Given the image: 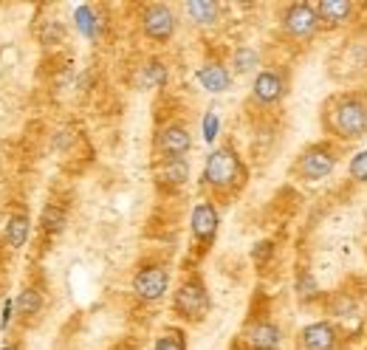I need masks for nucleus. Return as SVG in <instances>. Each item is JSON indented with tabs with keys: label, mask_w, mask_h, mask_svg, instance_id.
I'll return each mask as SVG.
<instances>
[{
	"label": "nucleus",
	"mask_w": 367,
	"mask_h": 350,
	"mask_svg": "<svg viewBox=\"0 0 367 350\" xmlns=\"http://www.w3.org/2000/svg\"><path fill=\"white\" fill-rule=\"evenodd\" d=\"M23 316H34V314H40V308H42V297H40V291L37 288H26L20 297H17V305H14Z\"/></svg>",
	"instance_id": "a211bd4d"
},
{
	"label": "nucleus",
	"mask_w": 367,
	"mask_h": 350,
	"mask_svg": "<svg viewBox=\"0 0 367 350\" xmlns=\"http://www.w3.org/2000/svg\"><path fill=\"white\" fill-rule=\"evenodd\" d=\"M325 130L342 142H353L367 133V102L356 93H342L328 102Z\"/></svg>",
	"instance_id": "f257e3e1"
},
{
	"label": "nucleus",
	"mask_w": 367,
	"mask_h": 350,
	"mask_svg": "<svg viewBox=\"0 0 367 350\" xmlns=\"http://www.w3.org/2000/svg\"><path fill=\"white\" fill-rule=\"evenodd\" d=\"M251 93H255V99L260 105H274L277 99H283L286 79L277 71H260L257 79H255V88H251Z\"/></svg>",
	"instance_id": "ddd939ff"
},
{
	"label": "nucleus",
	"mask_w": 367,
	"mask_h": 350,
	"mask_svg": "<svg viewBox=\"0 0 367 350\" xmlns=\"http://www.w3.org/2000/svg\"><path fill=\"white\" fill-rule=\"evenodd\" d=\"M218 12H220V6L212 3V0H192V3H187V14L192 17V23H198V26H210V23H215Z\"/></svg>",
	"instance_id": "f3484780"
},
{
	"label": "nucleus",
	"mask_w": 367,
	"mask_h": 350,
	"mask_svg": "<svg viewBox=\"0 0 367 350\" xmlns=\"http://www.w3.org/2000/svg\"><path fill=\"white\" fill-rule=\"evenodd\" d=\"M336 167V153L331 145L319 142V145H311L294 164V173L300 175L303 181H322L333 173Z\"/></svg>",
	"instance_id": "20e7f679"
},
{
	"label": "nucleus",
	"mask_w": 367,
	"mask_h": 350,
	"mask_svg": "<svg viewBox=\"0 0 367 350\" xmlns=\"http://www.w3.org/2000/svg\"><path fill=\"white\" fill-rule=\"evenodd\" d=\"M232 65H235V71H238V74L251 71V68L257 65V51H251V49H238L235 57H232Z\"/></svg>",
	"instance_id": "412c9836"
},
{
	"label": "nucleus",
	"mask_w": 367,
	"mask_h": 350,
	"mask_svg": "<svg viewBox=\"0 0 367 350\" xmlns=\"http://www.w3.org/2000/svg\"><path fill=\"white\" fill-rule=\"evenodd\" d=\"M192 147V136L181 122H170L155 136V153L158 158H184Z\"/></svg>",
	"instance_id": "423d86ee"
},
{
	"label": "nucleus",
	"mask_w": 367,
	"mask_h": 350,
	"mask_svg": "<svg viewBox=\"0 0 367 350\" xmlns=\"http://www.w3.org/2000/svg\"><path fill=\"white\" fill-rule=\"evenodd\" d=\"M167 288H170V274L164 266H144L133 277V294L144 302L162 299L167 294Z\"/></svg>",
	"instance_id": "39448f33"
},
{
	"label": "nucleus",
	"mask_w": 367,
	"mask_h": 350,
	"mask_svg": "<svg viewBox=\"0 0 367 350\" xmlns=\"http://www.w3.org/2000/svg\"><path fill=\"white\" fill-rule=\"evenodd\" d=\"M246 181V167L232 147H218L203 164V184L215 192H235Z\"/></svg>",
	"instance_id": "f03ea898"
},
{
	"label": "nucleus",
	"mask_w": 367,
	"mask_h": 350,
	"mask_svg": "<svg viewBox=\"0 0 367 350\" xmlns=\"http://www.w3.org/2000/svg\"><path fill=\"white\" fill-rule=\"evenodd\" d=\"M153 173L162 186H181L190 178V164H187V158H158Z\"/></svg>",
	"instance_id": "f8f14e48"
},
{
	"label": "nucleus",
	"mask_w": 367,
	"mask_h": 350,
	"mask_svg": "<svg viewBox=\"0 0 367 350\" xmlns=\"http://www.w3.org/2000/svg\"><path fill=\"white\" fill-rule=\"evenodd\" d=\"M144 85L147 88H158V85H164L167 82V68L162 62H147L144 65Z\"/></svg>",
	"instance_id": "aec40b11"
},
{
	"label": "nucleus",
	"mask_w": 367,
	"mask_h": 350,
	"mask_svg": "<svg viewBox=\"0 0 367 350\" xmlns=\"http://www.w3.org/2000/svg\"><path fill=\"white\" fill-rule=\"evenodd\" d=\"M218 125H220V122H218L215 113H206V116H203V136H206V142H212V138L218 136Z\"/></svg>",
	"instance_id": "b1692460"
},
{
	"label": "nucleus",
	"mask_w": 367,
	"mask_h": 350,
	"mask_svg": "<svg viewBox=\"0 0 367 350\" xmlns=\"http://www.w3.org/2000/svg\"><path fill=\"white\" fill-rule=\"evenodd\" d=\"M283 26H286V32H288L291 37H296V40L314 37L316 29H319L316 9H314L311 3H294V6H288L286 17H283Z\"/></svg>",
	"instance_id": "0eeeda50"
},
{
	"label": "nucleus",
	"mask_w": 367,
	"mask_h": 350,
	"mask_svg": "<svg viewBox=\"0 0 367 350\" xmlns=\"http://www.w3.org/2000/svg\"><path fill=\"white\" fill-rule=\"evenodd\" d=\"M77 26H79V32L82 34H88V37H94V12H90V6H79L77 9Z\"/></svg>",
	"instance_id": "4be33fe9"
},
{
	"label": "nucleus",
	"mask_w": 367,
	"mask_h": 350,
	"mask_svg": "<svg viewBox=\"0 0 367 350\" xmlns=\"http://www.w3.org/2000/svg\"><path fill=\"white\" fill-rule=\"evenodd\" d=\"M351 175L356 181H367V150H362L351 158Z\"/></svg>",
	"instance_id": "5701e85b"
},
{
	"label": "nucleus",
	"mask_w": 367,
	"mask_h": 350,
	"mask_svg": "<svg viewBox=\"0 0 367 350\" xmlns=\"http://www.w3.org/2000/svg\"><path fill=\"white\" fill-rule=\"evenodd\" d=\"M240 339L246 342L249 350H277L283 342V334L274 322L260 319V322H249L240 334Z\"/></svg>",
	"instance_id": "1a4fd4ad"
},
{
	"label": "nucleus",
	"mask_w": 367,
	"mask_h": 350,
	"mask_svg": "<svg viewBox=\"0 0 367 350\" xmlns=\"http://www.w3.org/2000/svg\"><path fill=\"white\" fill-rule=\"evenodd\" d=\"M303 350H336L339 345V331L331 322H314L300 334Z\"/></svg>",
	"instance_id": "9b49d317"
},
{
	"label": "nucleus",
	"mask_w": 367,
	"mask_h": 350,
	"mask_svg": "<svg viewBox=\"0 0 367 350\" xmlns=\"http://www.w3.org/2000/svg\"><path fill=\"white\" fill-rule=\"evenodd\" d=\"M212 308V299H210V291H206L203 279L198 274H190L181 279V286L175 288V297H173V311L175 316H181L184 322H201Z\"/></svg>",
	"instance_id": "7ed1b4c3"
},
{
	"label": "nucleus",
	"mask_w": 367,
	"mask_h": 350,
	"mask_svg": "<svg viewBox=\"0 0 367 350\" xmlns=\"http://www.w3.org/2000/svg\"><path fill=\"white\" fill-rule=\"evenodd\" d=\"M0 350H20V345H6V347H0Z\"/></svg>",
	"instance_id": "393cba45"
},
{
	"label": "nucleus",
	"mask_w": 367,
	"mask_h": 350,
	"mask_svg": "<svg viewBox=\"0 0 367 350\" xmlns=\"http://www.w3.org/2000/svg\"><path fill=\"white\" fill-rule=\"evenodd\" d=\"M153 350H187V339H184V331H178V328H167L162 336L155 339Z\"/></svg>",
	"instance_id": "6ab92c4d"
},
{
	"label": "nucleus",
	"mask_w": 367,
	"mask_h": 350,
	"mask_svg": "<svg viewBox=\"0 0 367 350\" xmlns=\"http://www.w3.org/2000/svg\"><path fill=\"white\" fill-rule=\"evenodd\" d=\"M218 223H220V218H218V209H215L212 201H201V203L192 209L190 226H192L195 240H198L203 249L212 246V240H215V235H218Z\"/></svg>",
	"instance_id": "6e6552de"
},
{
	"label": "nucleus",
	"mask_w": 367,
	"mask_h": 350,
	"mask_svg": "<svg viewBox=\"0 0 367 350\" xmlns=\"http://www.w3.org/2000/svg\"><path fill=\"white\" fill-rule=\"evenodd\" d=\"M198 82L210 93H223V90H229V85H232V74H229V68L220 65V62H206V65L198 68Z\"/></svg>",
	"instance_id": "2eb2a0df"
},
{
	"label": "nucleus",
	"mask_w": 367,
	"mask_h": 350,
	"mask_svg": "<svg viewBox=\"0 0 367 350\" xmlns=\"http://www.w3.org/2000/svg\"><path fill=\"white\" fill-rule=\"evenodd\" d=\"M26 238H29V215L23 212V209H17L6 221V240L12 249H20V246H26Z\"/></svg>",
	"instance_id": "dca6fc26"
},
{
	"label": "nucleus",
	"mask_w": 367,
	"mask_h": 350,
	"mask_svg": "<svg viewBox=\"0 0 367 350\" xmlns=\"http://www.w3.org/2000/svg\"><path fill=\"white\" fill-rule=\"evenodd\" d=\"M142 29H144V34H147L150 40L167 42V40L173 37V32H175V14H173L167 6H162V3L147 6L144 17H142Z\"/></svg>",
	"instance_id": "9d476101"
},
{
	"label": "nucleus",
	"mask_w": 367,
	"mask_h": 350,
	"mask_svg": "<svg viewBox=\"0 0 367 350\" xmlns=\"http://www.w3.org/2000/svg\"><path fill=\"white\" fill-rule=\"evenodd\" d=\"M314 9L319 17V26H342V23H348L353 14L351 0H322V3H316Z\"/></svg>",
	"instance_id": "4468645a"
}]
</instances>
